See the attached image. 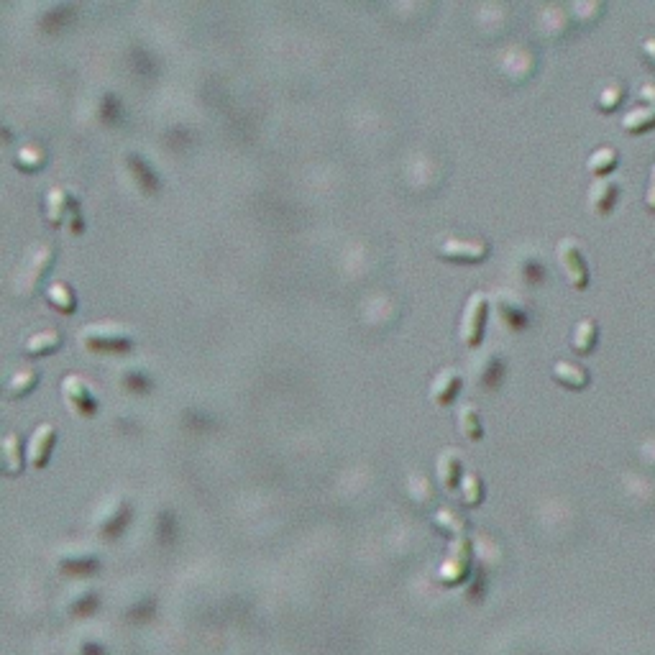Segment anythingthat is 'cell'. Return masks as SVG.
Masks as SVG:
<instances>
[{
	"label": "cell",
	"mask_w": 655,
	"mask_h": 655,
	"mask_svg": "<svg viewBox=\"0 0 655 655\" xmlns=\"http://www.w3.org/2000/svg\"><path fill=\"white\" fill-rule=\"evenodd\" d=\"M52 259H54L52 241H47V238H36V241H31L11 272L13 295L18 297L34 295L41 277H44V272H47L49 264H52Z\"/></svg>",
	"instance_id": "cell-1"
},
{
	"label": "cell",
	"mask_w": 655,
	"mask_h": 655,
	"mask_svg": "<svg viewBox=\"0 0 655 655\" xmlns=\"http://www.w3.org/2000/svg\"><path fill=\"white\" fill-rule=\"evenodd\" d=\"M82 346L93 348V351H123L136 341L134 328L128 323H118V320H93L85 323L77 333Z\"/></svg>",
	"instance_id": "cell-2"
},
{
	"label": "cell",
	"mask_w": 655,
	"mask_h": 655,
	"mask_svg": "<svg viewBox=\"0 0 655 655\" xmlns=\"http://www.w3.org/2000/svg\"><path fill=\"white\" fill-rule=\"evenodd\" d=\"M469 366V379L479 387H497L499 379L505 377L507 361L499 346H482L466 361Z\"/></svg>",
	"instance_id": "cell-3"
},
{
	"label": "cell",
	"mask_w": 655,
	"mask_h": 655,
	"mask_svg": "<svg viewBox=\"0 0 655 655\" xmlns=\"http://www.w3.org/2000/svg\"><path fill=\"white\" fill-rule=\"evenodd\" d=\"M44 210H47V221L54 226H67L70 231H80L82 228V210L72 190L62 185H52L44 198Z\"/></svg>",
	"instance_id": "cell-4"
},
{
	"label": "cell",
	"mask_w": 655,
	"mask_h": 655,
	"mask_svg": "<svg viewBox=\"0 0 655 655\" xmlns=\"http://www.w3.org/2000/svg\"><path fill=\"white\" fill-rule=\"evenodd\" d=\"M556 259L561 264V272L574 290H586L589 285V264L581 251V241L574 236H563L556 244Z\"/></svg>",
	"instance_id": "cell-5"
},
{
	"label": "cell",
	"mask_w": 655,
	"mask_h": 655,
	"mask_svg": "<svg viewBox=\"0 0 655 655\" xmlns=\"http://www.w3.org/2000/svg\"><path fill=\"white\" fill-rule=\"evenodd\" d=\"M487 313H489V295L484 290H474L469 297H466L464 313H461V320H458V338H461L466 346L474 348L476 343L482 341Z\"/></svg>",
	"instance_id": "cell-6"
},
{
	"label": "cell",
	"mask_w": 655,
	"mask_h": 655,
	"mask_svg": "<svg viewBox=\"0 0 655 655\" xmlns=\"http://www.w3.org/2000/svg\"><path fill=\"white\" fill-rule=\"evenodd\" d=\"M492 308L497 318L510 328H525L533 318V302L517 290H497L492 295Z\"/></svg>",
	"instance_id": "cell-7"
},
{
	"label": "cell",
	"mask_w": 655,
	"mask_h": 655,
	"mask_svg": "<svg viewBox=\"0 0 655 655\" xmlns=\"http://www.w3.org/2000/svg\"><path fill=\"white\" fill-rule=\"evenodd\" d=\"M62 395L64 402L70 405L72 412L77 415H93L98 410V397H95L93 384L87 382L82 374H67L62 379Z\"/></svg>",
	"instance_id": "cell-8"
},
{
	"label": "cell",
	"mask_w": 655,
	"mask_h": 655,
	"mask_svg": "<svg viewBox=\"0 0 655 655\" xmlns=\"http://www.w3.org/2000/svg\"><path fill=\"white\" fill-rule=\"evenodd\" d=\"M438 254L446 259H464V261H479L489 254V244L484 238H458L448 236L438 244Z\"/></svg>",
	"instance_id": "cell-9"
},
{
	"label": "cell",
	"mask_w": 655,
	"mask_h": 655,
	"mask_svg": "<svg viewBox=\"0 0 655 655\" xmlns=\"http://www.w3.org/2000/svg\"><path fill=\"white\" fill-rule=\"evenodd\" d=\"M620 182L612 180V177H597V180L589 185L586 190V203H589V210L597 215L609 213L615 208L617 200H620Z\"/></svg>",
	"instance_id": "cell-10"
},
{
	"label": "cell",
	"mask_w": 655,
	"mask_h": 655,
	"mask_svg": "<svg viewBox=\"0 0 655 655\" xmlns=\"http://www.w3.org/2000/svg\"><path fill=\"white\" fill-rule=\"evenodd\" d=\"M54 441H57V430H54L52 423L36 425L34 433L29 435V443H26V458H29V464L34 469H41V466L47 464Z\"/></svg>",
	"instance_id": "cell-11"
},
{
	"label": "cell",
	"mask_w": 655,
	"mask_h": 655,
	"mask_svg": "<svg viewBox=\"0 0 655 655\" xmlns=\"http://www.w3.org/2000/svg\"><path fill=\"white\" fill-rule=\"evenodd\" d=\"M458 384H461V369L453 364L441 366V369L433 374V379H430V400H433L435 405H446V402L456 395Z\"/></svg>",
	"instance_id": "cell-12"
},
{
	"label": "cell",
	"mask_w": 655,
	"mask_h": 655,
	"mask_svg": "<svg viewBox=\"0 0 655 655\" xmlns=\"http://www.w3.org/2000/svg\"><path fill=\"white\" fill-rule=\"evenodd\" d=\"M574 24L576 21L574 16H571V8H563V6L543 8V13H540L538 18L540 34L548 36V39H561V36L569 34Z\"/></svg>",
	"instance_id": "cell-13"
},
{
	"label": "cell",
	"mask_w": 655,
	"mask_h": 655,
	"mask_svg": "<svg viewBox=\"0 0 655 655\" xmlns=\"http://www.w3.org/2000/svg\"><path fill=\"white\" fill-rule=\"evenodd\" d=\"M126 517V499L118 497V494H111L108 499H103L98 505V510L93 512V528L100 530V533H111Z\"/></svg>",
	"instance_id": "cell-14"
},
{
	"label": "cell",
	"mask_w": 655,
	"mask_h": 655,
	"mask_svg": "<svg viewBox=\"0 0 655 655\" xmlns=\"http://www.w3.org/2000/svg\"><path fill=\"white\" fill-rule=\"evenodd\" d=\"M435 476H438L443 489H453L461 482L464 471H461V453H458V448L446 446L438 451V456H435Z\"/></svg>",
	"instance_id": "cell-15"
},
{
	"label": "cell",
	"mask_w": 655,
	"mask_h": 655,
	"mask_svg": "<svg viewBox=\"0 0 655 655\" xmlns=\"http://www.w3.org/2000/svg\"><path fill=\"white\" fill-rule=\"evenodd\" d=\"M553 377H556V382H561L563 387H571V389H584L589 387V382H592L589 369L574 359L553 361Z\"/></svg>",
	"instance_id": "cell-16"
},
{
	"label": "cell",
	"mask_w": 655,
	"mask_h": 655,
	"mask_svg": "<svg viewBox=\"0 0 655 655\" xmlns=\"http://www.w3.org/2000/svg\"><path fill=\"white\" fill-rule=\"evenodd\" d=\"M57 561L59 566H64V569H75V571L80 569L87 571L98 566V556H95L87 545H80V543H70L64 545V548H59Z\"/></svg>",
	"instance_id": "cell-17"
},
{
	"label": "cell",
	"mask_w": 655,
	"mask_h": 655,
	"mask_svg": "<svg viewBox=\"0 0 655 655\" xmlns=\"http://www.w3.org/2000/svg\"><path fill=\"white\" fill-rule=\"evenodd\" d=\"M599 341V323L594 318H579L574 323V328H571V336H569V343L571 348H574L576 354H589V351H594V346H597Z\"/></svg>",
	"instance_id": "cell-18"
},
{
	"label": "cell",
	"mask_w": 655,
	"mask_h": 655,
	"mask_svg": "<svg viewBox=\"0 0 655 655\" xmlns=\"http://www.w3.org/2000/svg\"><path fill=\"white\" fill-rule=\"evenodd\" d=\"M622 128L627 134H643L648 128H655V105L635 100V105L627 108L625 116H622Z\"/></svg>",
	"instance_id": "cell-19"
},
{
	"label": "cell",
	"mask_w": 655,
	"mask_h": 655,
	"mask_svg": "<svg viewBox=\"0 0 655 655\" xmlns=\"http://www.w3.org/2000/svg\"><path fill=\"white\" fill-rule=\"evenodd\" d=\"M625 98H627V85L622 80H617V77H612V80H604L602 85H599L597 108L604 113L617 111V108L625 103Z\"/></svg>",
	"instance_id": "cell-20"
},
{
	"label": "cell",
	"mask_w": 655,
	"mask_h": 655,
	"mask_svg": "<svg viewBox=\"0 0 655 655\" xmlns=\"http://www.w3.org/2000/svg\"><path fill=\"white\" fill-rule=\"evenodd\" d=\"M59 341H62V333H59L54 325H47V328H39V331H34L29 338H26L24 354L29 356L49 354V351H54V348L59 346Z\"/></svg>",
	"instance_id": "cell-21"
},
{
	"label": "cell",
	"mask_w": 655,
	"mask_h": 655,
	"mask_svg": "<svg viewBox=\"0 0 655 655\" xmlns=\"http://www.w3.org/2000/svg\"><path fill=\"white\" fill-rule=\"evenodd\" d=\"M36 379H39V371H36V366H31V364L16 366V369H13L6 379V395L8 397L26 395V392H29V389L36 384Z\"/></svg>",
	"instance_id": "cell-22"
},
{
	"label": "cell",
	"mask_w": 655,
	"mask_h": 655,
	"mask_svg": "<svg viewBox=\"0 0 655 655\" xmlns=\"http://www.w3.org/2000/svg\"><path fill=\"white\" fill-rule=\"evenodd\" d=\"M617 164H620V151L609 144L597 146V149L589 154V159H586V169H589L592 174H597V177H607Z\"/></svg>",
	"instance_id": "cell-23"
},
{
	"label": "cell",
	"mask_w": 655,
	"mask_h": 655,
	"mask_svg": "<svg viewBox=\"0 0 655 655\" xmlns=\"http://www.w3.org/2000/svg\"><path fill=\"white\" fill-rule=\"evenodd\" d=\"M456 423L464 438H479V435H482V420H479V412H476L474 402H461V405H458Z\"/></svg>",
	"instance_id": "cell-24"
},
{
	"label": "cell",
	"mask_w": 655,
	"mask_h": 655,
	"mask_svg": "<svg viewBox=\"0 0 655 655\" xmlns=\"http://www.w3.org/2000/svg\"><path fill=\"white\" fill-rule=\"evenodd\" d=\"M47 300L52 302L54 308L57 310H64V313H72L77 305V297H75V290H72L64 279H52L47 287Z\"/></svg>",
	"instance_id": "cell-25"
},
{
	"label": "cell",
	"mask_w": 655,
	"mask_h": 655,
	"mask_svg": "<svg viewBox=\"0 0 655 655\" xmlns=\"http://www.w3.org/2000/svg\"><path fill=\"white\" fill-rule=\"evenodd\" d=\"M3 464H6L8 474L24 469V456H21V441L13 430L3 435Z\"/></svg>",
	"instance_id": "cell-26"
},
{
	"label": "cell",
	"mask_w": 655,
	"mask_h": 655,
	"mask_svg": "<svg viewBox=\"0 0 655 655\" xmlns=\"http://www.w3.org/2000/svg\"><path fill=\"white\" fill-rule=\"evenodd\" d=\"M458 492H461V499H464L466 505H479L484 497L482 476L476 474V471H464L461 482H458Z\"/></svg>",
	"instance_id": "cell-27"
},
{
	"label": "cell",
	"mask_w": 655,
	"mask_h": 655,
	"mask_svg": "<svg viewBox=\"0 0 655 655\" xmlns=\"http://www.w3.org/2000/svg\"><path fill=\"white\" fill-rule=\"evenodd\" d=\"M571 16H574L576 24H584V21H589V24H594L599 16H602L604 6L602 3H594V0H584V3H571Z\"/></svg>",
	"instance_id": "cell-28"
},
{
	"label": "cell",
	"mask_w": 655,
	"mask_h": 655,
	"mask_svg": "<svg viewBox=\"0 0 655 655\" xmlns=\"http://www.w3.org/2000/svg\"><path fill=\"white\" fill-rule=\"evenodd\" d=\"M435 522H438V525H443V528L451 530V533H458V535H461L466 530L464 517L458 515L456 510H448V507H443V510L438 512V515H435Z\"/></svg>",
	"instance_id": "cell-29"
},
{
	"label": "cell",
	"mask_w": 655,
	"mask_h": 655,
	"mask_svg": "<svg viewBox=\"0 0 655 655\" xmlns=\"http://www.w3.org/2000/svg\"><path fill=\"white\" fill-rule=\"evenodd\" d=\"M16 159H18V164H21V167L34 169V167H39L41 159H44V154H41V149H36L34 144H24L21 149L16 151Z\"/></svg>",
	"instance_id": "cell-30"
},
{
	"label": "cell",
	"mask_w": 655,
	"mask_h": 655,
	"mask_svg": "<svg viewBox=\"0 0 655 655\" xmlns=\"http://www.w3.org/2000/svg\"><path fill=\"white\" fill-rule=\"evenodd\" d=\"M638 54L645 67H650V70L655 72V34H645L643 39L638 41Z\"/></svg>",
	"instance_id": "cell-31"
},
{
	"label": "cell",
	"mask_w": 655,
	"mask_h": 655,
	"mask_svg": "<svg viewBox=\"0 0 655 655\" xmlns=\"http://www.w3.org/2000/svg\"><path fill=\"white\" fill-rule=\"evenodd\" d=\"M638 456L643 458L645 464L655 466V433L643 435V441H640L638 446Z\"/></svg>",
	"instance_id": "cell-32"
},
{
	"label": "cell",
	"mask_w": 655,
	"mask_h": 655,
	"mask_svg": "<svg viewBox=\"0 0 655 655\" xmlns=\"http://www.w3.org/2000/svg\"><path fill=\"white\" fill-rule=\"evenodd\" d=\"M645 208H648L650 213H655V159H653V167H650L648 187H645Z\"/></svg>",
	"instance_id": "cell-33"
},
{
	"label": "cell",
	"mask_w": 655,
	"mask_h": 655,
	"mask_svg": "<svg viewBox=\"0 0 655 655\" xmlns=\"http://www.w3.org/2000/svg\"><path fill=\"white\" fill-rule=\"evenodd\" d=\"M638 100L640 103L655 105V82H645V85H640Z\"/></svg>",
	"instance_id": "cell-34"
}]
</instances>
